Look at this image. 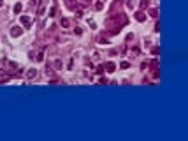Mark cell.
<instances>
[{"mask_svg":"<svg viewBox=\"0 0 188 141\" xmlns=\"http://www.w3.org/2000/svg\"><path fill=\"white\" fill-rule=\"evenodd\" d=\"M99 41H100L102 44H107V39H104V37H99Z\"/></svg>","mask_w":188,"mask_h":141,"instance_id":"15","label":"cell"},{"mask_svg":"<svg viewBox=\"0 0 188 141\" xmlns=\"http://www.w3.org/2000/svg\"><path fill=\"white\" fill-rule=\"evenodd\" d=\"M60 25H62L63 28H67V27L70 25V21H69V19H67V18H62V21H60Z\"/></svg>","mask_w":188,"mask_h":141,"instance_id":"6","label":"cell"},{"mask_svg":"<svg viewBox=\"0 0 188 141\" xmlns=\"http://www.w3.org/2000/svg\"><path fill=\"white\" fill-rule=\"evenodd\" d=\"M95 7H97V9H102V7H104V2H102V0H100V2H97Z\"/></svg>","mask_w":188,"mask_h":141,"instance_id":"13","label":"cell"},{"mask_svg":"<svg viewBox=\"0 0 188 141\" xmlns=\"http://www.w3.org/2000/svg\"><path fill=\"white\" fill-rule=\"evenodd\" d=\"M21 34H23V28H21V27H18V25H16V27L11 28V35H12V37H20Z\"/></svg>","mask_w":188,"mask_h":141,"instance_id":"2","label":"cell"},{"mask_svg":"<svg viewBox=\"0 0 188 141\" xmlns=\"http://www.w3.org/2000/svg\"><path fill=\"white\" fill-rule=\"evenodd\" d=\"M128 67H130L128 62H121V69H128Z\"/></svg>","mask_w":188,"mask_h":141,"instance_id":"12","label":"cell"},{"mask_svg":"<svg viewBox=\"0 0 188 141\" xmlns=\"http://www.w3.org/2000/svg\"><path fill=\"white\" fill-rule=\"evenodd\" d=\"M27 76H28V78H30V79H33V78H35V76H37V71H35V69H30V71H28V74H27Z\"/></svg>","mask_w":188,"mask_h":141,"instance_id":"7","label":"cell"},{"mask_svg":"<svg viewBox=\"0 0 188 141\" xmlns=\"http://www.w3.org/2000/svg\"><path fill=\"white\" fill-rule=\"evenodd\" d=\"M134 18L137 19V21H141V23H142V21H144V19H146V14H144L142 11H137V12L134 14Z\"/></svg>","mask_w":188,"mask_h":141,"instance_id":"3","label":"cell"},{"mask_svg":"<svg viewBox=\"0 0 188 141\" xmlns=\"http://www.w3.org/2000/svg\"><path fill=\"white\" fill-rule=\"evenodd\" d=\"M149 5V0H141V7L144 9V7H148Z\"/></svg>","mask_w":188,"mask_h":141,"instance_id":"10","label":"cell"},{"mask_svg":"<svg viewBox=\"0 0 188 141\" xmlns=\"http://www.w3.org/2000/svg\"><path fill=\"white\" fill-rule=\"evenodd\" d=\"M106 69H107L109 72H114V69H116V64H114V62H107V64H106Z\"/></svg>","mask_w":188,"mask_h":141,"instance_id":"4","label":"cell"},{"mask_svg":"<svg viewBox=\"0 0 188 141\" xmlns=\"http://www.w3.org/2000/svg\"><path fill=\"white\" fill-rule=\"evenodd\" d=\"M90 2H91V0H81V4H84V5H88Z\"/></svg>","mask_w":188,"mask_h":141,"instance_id":"17","label":"cell"},{"mask_svg":"<svg viewBox=\"0 0 188 141\" xmlns=\"http://www.w3.org/2000/svg\"><path fill=\"white\" fill-rule=\"evenodd\" d=\"M54 12H56V7H51L49 9V16H54Z\"/></svg>","mask_w":188,"mask_h":141,"instance_id":"14","label":"cell"},{"mask_svg":"<svg viewBox=\"0 0 188 141\" xmlns=\"http://www.w3.org/2000/svg\"><path fill=\"white\" fill-rule=\"evenodd\" d=\"M97 72H104V65H99L97 67Z\"/></svg>","mask_w":188,"mask_h":141,"instance_id":"16","label":"cell"},{"mask_svg":"<svg viewBox=\"0 0 188 141\" xmlns=\"http://www.w3.org/2000/svg\"><path fill=\"white\" fill-rule=\"evenodd\" d=\"M20 21H21V25H23L25 28H30V25H32V18H30V16H20Z\"/></svg>","mask_w":188,"mask_h":141,"instance_id":"1","label":"cell"},{"mask_svg":"<svg viewBox=\"0 0 188 141\" xmlns=\"http://www.w3.org/2000/svg\"><path fill=\"white\" fill-rule=\"evenodd\" d=\"M102 2H106V0H102Z\"/></svg>","mask_w":188,"mask_h":141,"instance_id":"20","label":"cell"},{"mask_svg":"<svg viewBox=\"0 0 188 141\" xmlns=\"http://www.w3.org/2000/svg\"><path fill=\"white\" fill-rule=\"evenodd\" d=\"M2 5H4V0H0V7H2Z\"/></svg>","mask_w":188,"mask_h":141,"instance_id":"18","label":"cell"},{"mask_svg":"<svg viewBox=\"0 0 188 141\" xmlns=\"http://www.w3.org/2000/svg\"><path fill=\"white\" fill-rule=\"evenodd\" d=\"M67 5H69L70 9H76V7H78V4H74L72 0H67Z\"/></svg>","mask_w":188,"mask_h":141,"instance_id":"8","label":"cell"},{"mask_svg":"<svg viewBox=\"0 0 188 141\" xmlns=\"http://www.w3.org/2000/svg\"><path fill=\"white\" fill-rule=\"evenodd\" d=\"M149 14H151L153 18H157V16H158V9H151V11H149Z\"/></svg>","mask_w":188,"mask_h":141,"instance_id":"11","label":"cell"},{"mask_svg":"<svg viewBox=\"0 0 188 141\" xmlns=\"http://www.w3.org/2000/svg\"><path fill=\"white\" fill-rule=\"evenodd\" d=\"M35 2H39V0H32V4H35Z\"/></svg>","mask_w":188,"mask_h":141,"instance_id":"19","label":"cell"},{"mask_svg":"<svg viewBox=\"0 0 188 141\" xmlns=\"http://www.w3.org/2000/svg\"><path fill=\"white\" fill-rule=\"evenodd\" d=\"M151 53H153V55H158V53H160V48H158V46H153V48H151Z\"/></svg>","mask_w":188,"mask_h":141,"instance_id":"9","label":"cell"},{"mask_svg":"<svg viewBox=\"0 0 188 141\" xmlns=\"http://www.w3.org/2000/svg\"><path fill=\"white\" fill-rule=\"evenodd\" d=\"M21 9H23V5H21V4H16L12 11H14V14H20V12H21Z\"/></svg>","mask_w":188,"mask_h":141,"instance_id":"5","label":"cell"}]
</instances>
